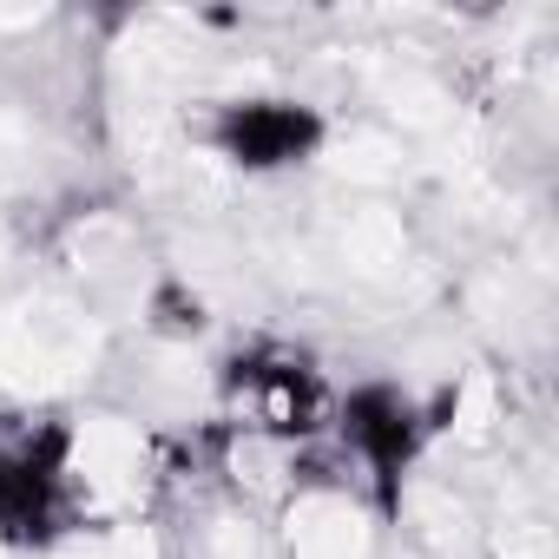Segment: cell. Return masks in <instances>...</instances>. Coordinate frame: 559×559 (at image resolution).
I'll list each match as a JSON object with an SVG mask.
<instances>
[{
    "label": "cell",
    "instance_id": "obj_9",
    "mask_svg": "<svg viewBox=\"0 0 559 559\" xmlns=\"http://www.w3.org/2000/svg\"><path fill=\"white\" fill-rule=\"evenodd\" d=\"M493 415H500L493 382H487V376H467V382H461V402H454V435H461V441H487Z\"/></svg>",
    "mask_w": 559,
    "mask_h": 559
},
{
    "label": "cell",
    "instance_id": "obj_1",
    "mask_svg": "<svg viewBox=\"0 0 559 559\" xmlns=\"http://www.w3.org/2000/svg\"><path fill=\"white\" fill-rule=\"evenodd\" d=\"M99 362V323L60 297H21L0 310V382L14 395H60Z\"/></svg>",
    "mask_w": 559,
    "mask_h": 559
},
{
    "label": "cell",
    "instance_id": "obj_10",
    "mask_svg": "<svg viewBox=\"0 0 559 559\" xmlns=\"http://www.w3.org/2000/svg\"><path fill=\"white\" fill-rule=\"evenodd\" d=\"M415 520H421L435 539H461V533H467V507H461L454 493H441V487H421V493H415Z\"/></svg>",
    "mask_w": 559,
    "mask_h": 559
},
{
    "label": "cell",
    "instance_id": "obj_12",
    "mask_svg": "<svg viewBox=\"0 0 559 559\" xmlns=\"http://www.w3.org/2000/svg\"><path fill=\"white\" fill-rule=\"evenodd\" d=\"M493 552L500 559H552V533L539 520H507L500 539H493Z\"/></svg>",
    "mask_w": 559,
    "mask_h": 559
},
{
    "label": "cell",
    "instance_id": "obj_7",
    "mask_svg": "<svg viewBox=\"0 0 559 559\" xmlns=\"http://www.w3.org/2000/svg\"><path fill=\"white\" fill-rule=\"evenodd\" d=\"M336 171L356 178V185H389V178L402 171V145L382 139V132H349V139L336 145Z\"/></svg>",
    "mask_w": 559,
    "mask_h": 559
},
{
    "label": "cell",
    "instance_id": "obj_14",
    "mask_svg": "<svg viewBox=\"0 0 559 559\" xmlns=\"http://www.w3.org/2000/svg\"><path fill=\"white\" fill-rule=\"evenodd\" d=\"M250 467V480L257 487H276V454L270 448H237V474Z\"/></svg>",
    "mask_w": 559,
    "mask_h": 559
},
{
    "label": "cell",
    "instance_id": "obj_5",
    "mask_svg": "<svg viewBox=\"0 0 559 559\" xmlns=\"http://www.w3.org/2000/svg\"><path fill=\"white\" fill-rule=\"evenodd\" d=\"M376 93H382V106H389L402 126H415V132H441V126L454 119V99L441 93V80H428V73H415V67H382Z\"/></svg>",
    "mask_w": 559,
    "mask_h": 559
},
{
    "label": "cell",
    "instance_id": "obj_3",
    "mask_svg": "<svg viewBox=\"0 0 559 559\" xmlns=\"http://www.w3.org/2000/svg\"><path fill=\"white\" fill-rule=\"evenodd\" d=\"M290 552L297 559H369V526L349 500L310 493L290 513Z\"/></svg>",
    "mask_w": 559,
    "mask_h": 559
},
{
    "label": "cell",
    "instance_id": "obj_2",
    "mask_svg": "<svg viewBox=\"0 0 559 559\" xmlns=\"http://www.w3.org/2000/svg\"><path fill=\"white\" fill-rule=\"evenodd\" d=\"M73 480L112 507V500H132L145 487V435L132 421H112V415H93L80 435H73Z\"/></svg>",
    "mask_w": 559,
    "mask_h": 559
},
{
    "label": "cell",
    "instance_id": "obj_4",
    "mask_svg": "<svg viewBox=\"0 0 559 559\" xmlns=\"http://www.w3.org/2000/svg\"><path fill=\"white\" fill-rule=\"evenodd\" d=\"M402 257H408V237L389 211H349L336 224V263L349 276H389Z\"/></svg>",
    "mask_w": 559,
    "mask_h": 559
},
{
    "label": "cell",
    "instance_id": "obj_6",
    "mask_svg": "<svg viewBox=\"0 0 559 559\" xmlns=\"http://www.w3.org/2000/svg\"><path fill=\"white\" fill-rule=\"evenodd\" d=\"M73 257H80V276H93V284H126L132 237H126V224H112V217H86V224L73 230Z\"/></svg>",
    "mask_w": 559,
    "mask_h": 559
},
{
    "label": "cell",
    "instance_id": "obj_11",
    "mask_svg": "<svg viewBox=\"0 0 559 559\" xmlns=\"http://www.w3.org/2000/svg\"><path fill=\"white\" fill-rule=\"evenodd\" d=\"M34 171V126L21 112H0V178H27Z\"/></svg>",
    "mask_w": 559,
    "mask_h": 559
},
{
    "label": "cell",
    "instance_id": "obj_13",
    "mask_svg": "<svg viewBox=\"0 0 559 559\" xmlns=\"http://www.w3.org/2000/svg\"><path fill=\"white\" fill-rule=\"evenodd\" d=\"M211 559H263V546L243 520H217L211 526Z\"/></svg>",
    "mask_w": 559,
    "mask_h": 559
},
{
    "label": "cell",
    "instance_id": "obj_8",
    "mask_svg": "<svg viewBox=\"0 0 559 559\" xmlns=\"http://www.w3.org/2000/svg\"><path fill=\"white\" fill-rule=\"evenodd\" d=\"M47 559H158V539L145 526H112V533H80V539L53 546Z\"/></svg>",
    "mask_w": 559,
    "mask_h": 559
}]
</instances>
